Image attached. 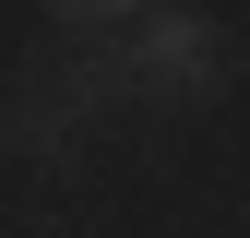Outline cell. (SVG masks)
I'll list each match as a JSON object with an SVG mask.
<instances>
[{"label": "cell", "instance_id": "3957f363", "mask_svg": "<svg viewBox=\"0 0 250 238\" xmlns=\"http://www.w3.org/2000/svg\"><path fill=\"white\" fill-rule=\"evenodd\" d=\"M72 24H119V12H143V0H60Z\"/></svg>", "mask_w": 250, "mask_h": 238}, {"label": "cell", "instance_id": "7a4b0ae2", "mask_svg": "<svg viewBox=\"0 0 250 238\" xmlns=\"http://www.w3.org/2000/svg\"><path fill=\"white\" fill-rule=\"evenodd\" d=\"M107 96H119V83H107V60H72V72L24 83V96L0 107V143H12V155H72V131H83Z\"/></svg>", "mask_w": 250, "mask_h": 238}, {"label": "cell", "instance_id": "6da1fadb", "mask_svg": "<svg viewBox=\"0 0 250 238\" xmlns=\"http://www.w3.org/2000/svg\"><path fill=\"white\" fill-rule=\"evenodd\" d=\"M107 83L119 96H214L227 83V36L203 12H155L131 48H107Z\"/></svg>", "mask_w": 250, "mask_h": 238}]
</instances>
